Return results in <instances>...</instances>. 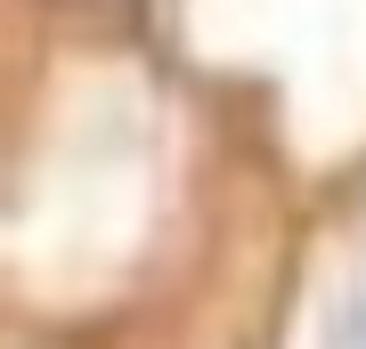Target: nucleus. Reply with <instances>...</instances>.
<instances>
[{
    "label": "nucleus",
    "instance_id": "obj_1",
    "mask_svg": "<svg viewBox=\"0 0 366 349\" xmlns=\"http://www.w3.org/2000/svg\"><path fill=\"white\" fill-rule=\"evenodd\" d=\"M326 349H366V268L342 285L334 317H326Z\"/></svg>",
    "mask_w": 366,
    "mask_h": 349
}]
</instances>
